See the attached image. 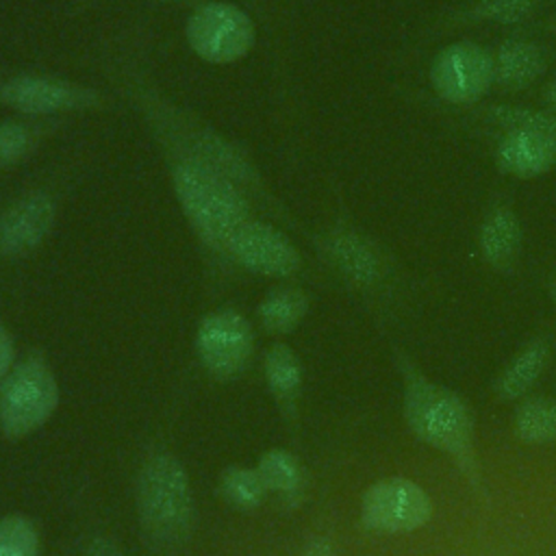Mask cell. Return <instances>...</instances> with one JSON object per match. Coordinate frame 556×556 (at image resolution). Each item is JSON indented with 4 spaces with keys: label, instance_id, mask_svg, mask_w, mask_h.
<instances>
[{
    "label": "cell",
    "instance_id": "obj_1",
    "mask_svg": "<svg viewBox=\"0 0 556 556\" xmlns=\"http://www.w3.org/2000/svg\"><path fill=\"white\" fill-rule=\"evenodd\" d=\"M393 363L402 380V417L408 432L443 454L469 489L489 502V486L478 454V432L471 406L463 395L430 378L402 348L393 350Z\"/></svg>",
    "mask_w": 556,
    "mask_h": 556
},
{
    "label": "cell",
    "instance_id": "obj_2",
    "mask_svg": "<svg viewBox=\"0 0 556 556\" xmlns=\"http://www.w3.org/2000/svg\"><path fill=\"white\" fill-rule=\"evenodd\" d=\"M174 191L191 226L213 248L226 250L250 219L248 202L235 182L200 159H187L174 169Z\"/></svg>",
    "mask_w": 556,
    "mask_h": 556
},
{
    "label": "cell",
    "instance_id": "obj_3",
    "mask_svg": "<svg viewBox=\"0 0 556 556\" xmlns=\"http://www.w3.org/2000/svg\"><path fill=\"white\" fill-rule=\"evenodd\" d=\"M135 497L141 526L152 541L174 545L187 539L193 523V493L178 458L150 456L139 469Z\"/></svg>",
    "mask_w": 556,
    "mask_h": 556
},
{
    "label": "cell",
    "instance_id": "obj_4",
    "mask_svg": "<svg viewBox=\"0 0 556 556\" xmlns=\"http://www.w3.org/2000/svg\"><path fill=\"white\" fill-rule=\"evenodd\" d=\"M428 85L439 102L471 109L493 91V52L480 41L454 39L430 59Z\"/></svg>",
    "mask_w": 556,
    "mask_h": 556
},
{
    "label": "cell",
    "instance_id": "obj_5",
    "mask_svg": "<svg viewBox=\"0 0 556 556\" xmlns=\"http://www.w3.org/2000/svg\"><path fill=\"white\" fill-rule=\"evenodd\" d=\"M59 406V384L39 356L13 365L0 384V430L20 439L43 426Z\"/></svg>",
    "mask_w": 556,
    "mask_h": 556
},
{
    "label": "cell",
    "instance_id": "obj_6",
    "mask_svg": "<svg viewBox=\"0 0 556 556\" xmlns=\"http://www.w3.org/2000/svg\"><path fill=\"white\" fill-rule=\"evenodd\" d=\"M432 517L426 489L406 478L389 476L367 486L361 497V523L376 534H406L424 528Z\"/></svg>",
    "mask_w": 556,
    "mask_h": 556
},
{
    "label": "cell",
    "instance_id": "obj_7",
    "mask_svg": "<svg viewBox=\"0 0 556 556\" xmlns=\"http://www.w3.org/2000/svg\"><path fill=\"white\" fill-rule=\"evenodd\" d=\"M319 245L330 267L350 287L363 293H382L391 289L395 280L393 261L369 235L348 224H339L321 237Z\"/></svg>",
    "mask_w": 556,
    "mask_h": 556
},
{
    "label": "cell",
    "instance_id": "obj_8",
    "mask_svg": "<svg viewBox=\"0 0 556 556\" xmlns=\"http://www.w3.org/2000/svg\"><path fill=\"white\" fill-rule=\"evenodd\" d=\"M187 41L208 63H232L254 46V24L237 4L204 2L187 22Z\"/></svg>",
    "mask_w": 556,
    "mask_h": 556
},
{
    "label": "cell",
    "instance_id": "obj_9",
    "mask_svg": "<svg viewBox=\"0 0 556 556\" xmlns=\"http://www.w3.org/2000/svg\"><path fill=\"white\" fill-rule=\"evenodd\" d=\"M195 350L202 365L213 376H237L248 365L254 350L252 326L237 311H213L198 326Z\"/></svg>",
    "mask_w": 556,
    "mask_h": 556
},
{
    "label": "cell",
    "instance_id": "obj_10",
    "mask_svg": "<svg viewBox=\"0 0 556 556\" xmlns=\"http://www.w3.org/2000/svg\"><path fill=\"white\" fill-rule=\"evenodd\" d=\"M230 256L248 271L261 276H291L300 267L295 245L274 226L248 219L230 239Z\"/></svg>",
    "mask_w": 556,
    "mask_h": 556
},
{
    "label": "cell",
    "instance_id": "obj_11",
    "mask_svg": "<svg viewBox=\"0 0 556 556\" xmlns=\"http://www.w3.org/2000/svg\"><path fill=\"white\" fill-rule=\"evenodd\" d=\"M480 261L497 274H510L523 252V222L506 198L489 202L476 230Z\"/></svg>",
    "mask_w": 556,
    "mask_h": 556
},
{
    "label": "cell",
    "instance_id": "obj_12",
    "mask_svg": "<svg viewBox=\"0 0 556 556\" xmlns=\"http://www.w3.org/2000/svg\"><path fill=\"white\" fill-rule=\"evenodd\" d=\"M491 52L493 89L508 96L534 87L552 65V50L528 35H508Z\"/></svg>",
    "mask_w": 556,
    "mask_h": 556
},
{
    "label": "cell",
    "instance_id": "obj_13",
    "mask_svg": "<svg viewBox=\"0 0 556 556\" xmlns=\"http://www.w3.org/2000/svg\"><path fill=\"white\" fill-rule=\"evenodd\" d=\"M493 139V165L508 178L534 180L556 169V135L515 130Z\"/></svg>",
    "mask_w": 556,
    "mask_h": 556
},
{
    "label": "cell",
    "instance_id": "obj_14",
    "mask_svg": "<svg viewBox=\"0 0 556 556\" xmlns=\"http://www.w3.org/2000/svg\"><path fill=\"white\" fill-rule=\"evenodd\" d=\"M54 224V202L43 191L15 200L0 215V254L22 256L35 250Z\"/></svg>",
    "mask_w": 556,
    "mask_h": 556
},
{
    "label": "cell",
    "instance_id": "obj_15",
    "mask_svg": "<svg viewBox=\"0 0 556 556\" xmlns=\"http://www.w3.org/2000/svg\"><path fill=\"white\" fill-rule=\"evenodd\" d=\"M0 100L28 115H46L87 106L93 93L46 76H17L0 87Z\"/></svg>",
    "mask_w": 556,
    "mask_h": 556
},
{
    "label": "cell",
    "instance_id": "obj_16",
    "mask_svg": "<svg viewBox=\"0 0 556 556\" xmlns=\"http://www.w3.org/2000/svg\"><path fill=\"white\" fill-rule=\"evenodd\" d=\"M552 339L547 332L530 337L495 376L491 391L497 402H517L528 395L549 363Z\"/></svg>",
    "mask_w": 556,
    "mask_h": 556
},
{
    "label": "cell",
    "instance_id": "obj_17",
    "mask_svg": "<svg viewBox=\"0 0 556 556\" xmlns=\"http://www.w3.org/2000/svg\"><path fill=\"white\" fill-rule=\"evenodd\" d=\"M491 137L500 132L534 130L556 135V113L543 104H517V102H480L463 111Z\"/></svg>",
    "mask_w": 556,
    "mask_h": 556
},
{
    "label": "cell",
    "instance_id": "obj_18",
    "mask_svg": "<svg viewBox=\"0 0 556 556\" xmlns=\"http://www.w3.org/2000/svg\"><path fill=\"white\" fill-rule=\"evenodd\" d=\"M543 0H469L456 7L443 20V28H471V26H523L532 22Z\"/></svg>",
    "mask_w": 556,
    "mask_h": 556
},
{
    "label": "cell",
    "instance_id": "obj_19",
    "mask_svg": "<svg viewBox=\"0 0 556 556\" xmlns=\"http://www.w3.org/2000/svg\"><path fill=\"white\" fill-rule=\"evenodd\" d=\"M267 493H274L282 500V504L298 506L304 495V467L302 463L287 450H269L261 456L256 465Z\"/></svg>",
    "mask_w": 556,
    "mask_h": 556
},
{
    "label": "cell",
    "instance_id": "obj_20",
    "mask_svg": "<svg viewBox=\"0 0 556 556\" xmlns=\"http://www.w3.org/2000/svg\"><path fill=\"white\" fill-rule=\"evenodd\" d=\"M513 432L521 443L543 445L556 441V400L532 395L523 397L513 415Z\"/></svg>",
    "mask_w": 556,
    "mask_h": 556
},
{
    "label": "cell",
    "instance_id": "obj_21",
    "mask_svg": "<svg viewBox=\"0 0 556 556\" xmlns=\"http://www.w3.org/2000/svg\"><path fill=\"white\" fill-rule=\"evenodd\" d=\"M308 298L295 287H282L265 295L258 304V319L265 330L285 334L291 332L306 315Z\"/></svg>",
    "mask_w": 556,
    "mask_h": 556
},
{
    "label": "cell",
    "instance_id": "obj_22",
    "mask_svg": "<svg viewBox=\"0 0 556 556\" xmlns=\"http://www.w3.org/2000/svg\"><path fill=\"white\" fill-rule=\"evenodd\" d=\"M265 378L274 395L282 402H293L302 387V363L295 352L282 343H276L265 354Z\"/></svg>",
    "mask_w": 556,
    "mask_h": 556
},
{
    "label": "cell",
    "instance_id": "obj_23",
    "mask_svg": "<svg viewBox=\"0 0 556 556\" xmlns=\"http://www.w3.org/2000/svg\"><path fill=\"white\" fill-rule=\"evenodd\" d=\"M219 489L228 504H232L235 508H243V510H252V508L261 506L267 495V486H265L258 469L243 467V465L228 467L219 478Z\"/></svg>",
    "mask_w": 556,
    "mask_h": 556
},
{
    "label": "cell",
    "instance_id": "obj_24",
    "mask_svg": "<svg viewBox=\"0 0 556 556\" xmlns=\"http://www.w3.org/2000/svg\"><path fill=\"white\" fill-rule=\"evenodd\" d=\"M37 526L24 515H7L0 519V556H39Z\"/></svg>",
    "mask_w": 556,
    "mask_h": 556
},
{
    "label": "cell",
    "instance_id": "obj_25",
    "mask_svg": "<svg viewBox=\"0 0 556 556\" xmlns=\"http://www.w3.org/2000/svg\"><path fill=\"white\" fill-rule=\"evenodd\" d=\"M200 161H204L206 165H211L213 169L222 172L226 178H230L232 182L235 180H241L248 176V165L241 156H237L232 152L230 146L222 143L219 139H208L202 148V156Z\"/></svg>",
    "mask_w": 556,
    "mask_h": 556
},
{
    "label": "cell",
    "instance_id": "obj_26",
    "mask_svg": "<svg viewBox=\"0 0 556 556\" xmlns=\"http://www.w3.org/2000/svg\"><path fill=\"white\" fill-rule=\"evenodd\" d=\"M30 146V132L26 126L17 122L0 124V167H9L17 163Z\"/></svg>",
    "mask_w": 556,
    "mask_h": 556
},
{
    "label": "cell",
    "instance_id": "obj_27",
    "mask_svg": "<svg viewBox=\"0 0 556 556\" xmlns=\"http://www.w3.org/2000/svg\"><path fill=\"white\" fill-rule=\"evenodd\" d=\"M13 369V339L9 330L0 324V384Z\"/></svg>",
    "mask_w": 556,
    "mask_h": 556
},
{
    "label": "cell",
    "instance_id": "obj_28",
    "mask_svg": "<svg viewBox=\"0 0 556 556\" xmlns=\"http://www.w3.org/2000/svg\"><path fill=\"white\" fill-rule=\"evenodd\" d=\"M85 556H126L115 543H111L109 539H93L87 549H85Z\"/></svg>",
    "mask_w": 556,
    "mask_h": 556
},
{
    "label": "cell",
    "instance_id": "obj_29",
    "mask_svg": "<svg viewBox=\"0 0 556 556\" xmlns=\"http://www.w3.org/2000/svg\"><path fill=\"white\" fill-rule=\"evenodd\" d=\"M300 556H337V552H334V545L326 536H315L304 545Z\"/></svg>",
    "mask_w": 556,
    "mask_h": 556
},
{
    "label": "cell",
    "instance_id": "obj_30",
    "mask_svg": "<svg viewBox=\"0 0 556 556\" xmlns=\"http://www.w3.org/2000/svg\"><path fill=\"white\" fill-rule=\"evenodd\" d=\"M539 100L547 109H556V72L541 85L539 89Z\"/></svg>",
    "mask_w": 556,
    "mask_h": 556
},
{
    "label": "cell",
    "instance_id": "obj_31",
    "mask_svg": "<svg viewBox=\"0 0 556 556\" xmlns=\"http://www.w3.org/2000/svg\"><path fill=\"white\" fill-rule=\"evenodd\" d=\"M547 295H549V302H552V308L556 313V269L549 274L547 278Z\"/></svg>",
    "mask_w": 556,
    "mask_h": 556
},
{
    "label": "cell",
    "instance_id": "obj_32",
    "mask_svg": "<svg viewBox=\"0 0 556 556\" xmlns=\"http://www.w3.org/2000/svg\"><path fill=\"white\" fill-rule=\"evenodd\" d=\"M543 28L545 30H549V33H554L556 35V15L554 17H549L545 24H543Z\"/></svg>",
    "mask_w": 556,
    "mask_h": 556
},
{
    "label": "cell",
    "instance_id": "obj_33",
    "mask_svg": "<svg viewBox=\"0 0 556 556\" xmlns=\"http://www.w3.org/2000/svg\"><path fill=\"white\" fill-rule=\"evenodd\" d=\"M552 111H554V113H556V109H552Z\"/></svg>",
    "mask_w": 556,
    "mask_h": 556
}]
</instances>
